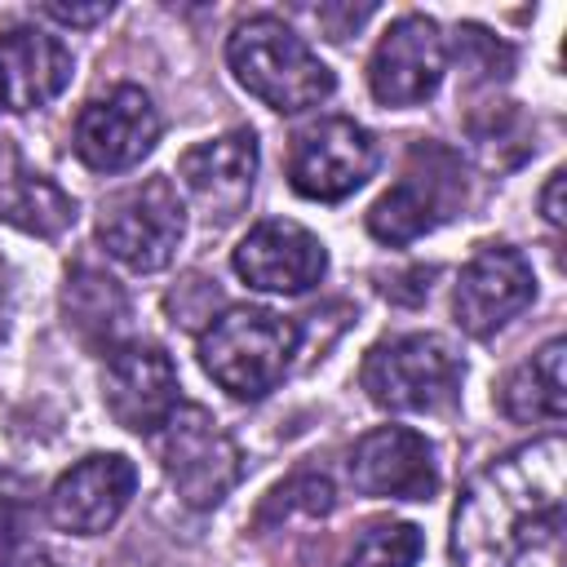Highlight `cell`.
Listing matches in <instances>:
<instances>
[{
  "label": "cell",
  "instance_id": "cell-23",
  "mask_svg": "<svg viewBox=\"0 0 567 567\" xmlns=\"http://www.w3.org/2000/svg\"><path fill=\"white\" fill-rule=\"evenodd\" d=\"M270 509L328 514V509H332V483H328L323 474H297V478H288L284 487H275V492H270V505H266V514H270Z\"/></svg>",
  "mask_w": 567,
  "mask_h": 567
},
{
  "label": "cell",
  "instance_id": "cell-10",
  "mask_svg": "<svg viewBox=\"0 0 567 567\" xmlns=\"http://www.w3.org/2000/svg\"><path fill=\"white\" fill-rule=\"evenodd\" d=\"M177 368L155 341H120L106 350L102 403L115 425L133 434H155L177 412Z\"/></svg>",
  "mask_w": 567,
  "mask_h": 567
},
{
  "label": "cell",
  "instance_id": "cell-11",
  "mask_svg": "<svg viewBox=\"0 0 567 567\" xmlns=\"http://www.w3.org/2000/svg\"><path fill=\"white\" fill-rule=\"evenodd\" d=\"M447 66V49L439 22L425 13H403L377 40L368 58V89L381 106H416L434 97Z\"/></svg>",
  "mask_w": 567,
  "mask_h": 567
},
{
  "label": "cell",
  "instance_id": "cell-3",
  "mask_svg": "<svg viewBox=\"0 0 567 567\" xmlns=\"http://www.w3.org/2000/svg\"><path fill=\"white\" fill-rule=\"evenodd\" d=\"M297 346L301 328L288 315L261 306H230L199 332V363L226 394L261 399L284 381Z\"/></svg>",
  "mask_w": 567,
  "mask_h": 567
},
{
  "label": "cell",
  "instance_id": "cell-7",
  "mask_svg": "<svg viewBox=\"0 0 567 567\" xmlns=\"http://www.w3.org/2000/svg\"><path fill=\"white\" fill-rule=\"evenodd\" d=\"M461 199H465L461 159L443 146H412L403 177L368 208V230L372 239L399 248L447 221Z\"/></svg>",
  "mask_w": 567,
  "mask_h": 567
},
{
  "label": "cell",
  "instance_id": "cell-22",
  "mask_svg": "<svg viewBox=\"0 0 567 567\" xmlns=\"http://www.w3.org/2000/svg\"><path fill=\"white\" fill-rule=\"evenodd\" d=\"M35 514V487L0 465V545H18Z\"/></svg>",
  "mask_w": 567,
  "mask_h": 567
},
{
  "label": "cell",
  "instance_id": "cell-6",
  "mask_svg": "<svg viewBox=\"0 0 567 567\" xmlns=\"http://www.w3.org/2000/svg\"><path fill=\"white\" fill-rule=\"evenodd\" d=\"M159 443V465L177 496L190 509H213L239 478V447L213 421V412L195 403H177V412L151 434Z\"/></svg>",
  "mask_w": 567,
  "mask_h": 567
},
{
  "label": "cell",
  "instance_id": "cell-16",
  "mask_svg": "<svg viewBox=\"0 0 567 567\" xmlns=\"http://www.w3.org/2000/svg\"><path fill=\"white\" fill-rule=\"evenodd\" d=\"M177 173L186 190L199 199V208L217 221H230L244 213L252 182H257V137L252 128H230L221 137H208L190 146L177 159Z\"/></svg>",
  "mask_w": 567,
  "mask_h": 567
},
{
  "label": "cell",
  "instance_id": "cell-15",
  "mask_svg": "<svg viewBox=\"0 0 567 567\" xmlns=\"http://www.w3.org/2000/svg\"><path fill=\"white\" fill-rule=\"evenodd\" d=\"M230 266L257 292H306L323 279L328 252H323L319 235H310L306 226L270 217V221H257L239 239Z\"/></svg>",
  "mask_w": 567,
  "mask_h": 567
},
{
  "label": "cell",
  "instance_id": "cell-2",
  "mask_svg": "<svg viewBox=\"0 0 567 567\" xmlns=\"http://www.w3.org/2000/svg\"><path fill=\"white\" fill-rule=\"evenodd\" d=\"M226 62L257 102L284 115L310 111L337 89V75L319 62V53L275 13L244 18L226 40Z\"/></svg>",
  "mask_w": 567,
  "mask_h": 567
},
{
  "label": "cell",
  "instance_id": "cell-28",
  "mask_svg": "<svg viewBox=\"0 0 567 567\" xmlns=\"http://www.w3.org/2000/svg\"><path fill=\"white\" fill-rule=\"evenodd\" d=\"M9 106V84H4V71H0V111Z\"/></svg>",
  "mask_w": 567,
  "mask_h": 567
},
{
  "label": "cell",
  "instance_id": "cell-20",
  "mask_svg": "<svg viewBox=\"0 0 567 567\" xmlns=\"http://www.w3.org/2000/svg\"><path fill=\"white\" fill-rule=\"evenodd\" d=\"M0 221H13L31 235H62L75 221V199H66L49 177L18 164V155H0Z\"/></svg>",
  "mask_w": 567,
  "mask_h": 567
},
{
  "label": "cell",
  "instance_id": "cell-13",
  "mask_svg": "<svg viewBox=\"0 0 567 567\" xmlns=\"http://www.w3.org/2000/svg\"><path fill=\"white\" fill-rule=\"evenodd\" d=\"M137 487V470L128 456L120 452H93L84 461H75L44 496V514L58 532L71 536H97L106 532L124 505L133 501Z\"/></svg>",
  "mask_w": 567,
  "mask_h": 567
},
{
  "label": "cell",
  "instance_id": "cell-25",
  "mask_svg": "<svg viewBox=\"0 0 567 567\" xmlns=\"http://www.w3.org/2000/svg\"><path fill=\"white\" fill-rule=\"evenodd\" d=\"M563 186H567V173L554 168L549 182H545V190H540V213H545L549 226H563V217H567V208H563Z\"/></svg>",
  "mask_w": 567,
  "mask_h": 567
},
{
  "label": "cell",
  "instance_id": "cell-12",
  "mask_svg": "<svg viewBox=\"0 0 567 567\" xmlns=\"http://www.w3.org/2000/svg\"><path fill=\"white\" fill-rule=\"evenodd\" d=\"M532 297H536V275H532L527 257L518 248L487 244L461 266L456 288H452V315H456L461 332L492 337L518 310H527Z\"/></svg>",
  "mask_w": 567,
  "mask_h": 567
},
{
  "label": "cell",
  "instance_id": "cell-26",
  "mask_svg": "<svg viewBox=\"0 0 567 567\" xmlns=\"http://www.w3.org/2000/svg\"><path fill=\"white\" fill-rule=\"evenodd\" d=\"M0 567H58L49 554H35V549H27V554H13V558H4Z\"/></svg>",
  "mask_w": 567,
  "mask_h": 567
},
{
  "label": "cell",
  "instance_id": "cell-8",
  "mask_svg": "<svg viewBox=\"0 0 567 567\" xmlns=\"http://www.w3.org/2000/svg\"><path fill=\"white\" fill-rule=\"evenodd\" d=\"M377 137L346 120V115H328L306 124L292 146H288V186L301 199H319V204H337L346 195H354L372 173H377Z\"/></svg>",
  "mask_w": 567,
  "mask_h": 567
},
{
  "label": "cell",
  "instance_id": "cell-14",
  "mask_svg": "<svg viewBox=\"0 0 567 567\" xmlns=\"http://www.w3.org/2000/svg\"><path fill=\"white\" fill-rule=\"evenodd\" d=\"M350 483L377 501H430L439 492L434 447L408 425H377L350 447Z\"/></svg>",
  "mask_w": 567,
  "mask_h": 567
},
{
  "label": "cell",
  "instance_id": "cell-5",
  "mask_svg": "<svg viewBox=\"0 0 567 567\" xmlns=\"http://www.w3.org/2000/svg\"><path fill=\"white\" fill-rule=\"evenodd\" d=\"M186 235V204L168 177H142L102 199L97 239L137 275H155L173 261Z\"/></svg>",
  "mask_w": 567,
  "mask_h": 567
},
{
  "label": "cell",
  "instance_id": "cell-4",
  "mask_svg": "<svg viewBox=\"0 0 567 567\" xmlns=\"http://www.w3.org/2000/svg\"><path fill=\"white\" fill-rule=\"evenodd\" d=\"M461 359L434 332H399L363 354L359 381L385 412H447L461 399Z\"/></svg>",
  "mask_w": 567,
  "mask_h": 567
},
{
  "label": "cell",
  "instance_id": "cell-24",
  "mask_svg": "<svg viewBox=\"0 0 567 567\" xmlns=\"http://www.w3.org/2000/svg\"><path fill=\"white\" fill-rule=\"evenodd\" d=\"M40 18H53V22H62V27H93V22H102L106 13H111V4L102 0V4H40L35 9Z\"/></svg>",
  "mask_w": 567,
  "mask_h": 567
},
{
  "label": "cell",
  "instance_id": "cell-1",
  "mask_svg": "<svg viewBox=\"0 0 567 567\" xmlns=\"http://www.w3.org/2000/svg\"><path fill=\"white\" fill-rule=\"evenodd\" d=\"M563 434H545L474 474L452 514V558L461 567H509L527 545L554 540L563 527Z\"/></svg>",
  "mask_w": 567,
  "mask_h": 567
},
{
  "label": "cell",
  "instance_id": "cell-27",
  "mask_svg": "<svg viewBox=\"0 0 567 567\" xmlns=\"http://www.w3.org/2000/svg\"><path fill=\"white\" fill-rule=\"evenodd\" d=\"M9 328V284H4V266H0V337Z\"/></svg>",
  "mask_w": 567,
  "mask_h": 567
},
{
  "label": "cell",
  "instance_id": "cell-18",
  "mask_svg": "<svg viewBox=\"0 0 567 567\" xmlns=\"http://www.w3.org/2000/svg\"><path fill=\"white\" fill-rule=\"evenodd\" d=\"M62 315H66V323L75 328V337H80L84 346L102 350V354L115 350L120 341H128V337H124V328H128V292H124L111 275H102V270H93V266H75V270L66 275Z\"/></svg>",
  "mask_w": 567,
  "mask_h": 567
},
{
  "label": "cell",
  "instance_id": "cell-21",
  "mask_svg": "<svg viewBox=\"0 0 567 567\" xmlns=\"http://www.w3.org/2000/svg\"><path fill=\"white\" fill-rule=\"evenodd\" d=\"M421 549H425L421 527L385 518V523H372V527L350 545V554H346L341 567H412V563L421 558Z\"/></svg>",
  "mask_w": 567,
  "mask_h": 567
},
{
  "label": "cell",
  "instance_id": "cell-9",
  "mask_svg": "<svg viewBox=\"0 0 567 567\" xmlns=\"http://www.w3.org/2000/svg\"><path fill=\"white\" fill-rule=\"evenodd\" d=\"M159 142V111L146 89L115 84L75 115L71 146L93 173H124L142 164Z\"/></svg>",
  "mask_w": 567,
  "mask_h": 567
},
{
  "label": "cell",
  "instance_id": "cell-19",
  "mask_svg": "<svg viewBox=\"0 0 567 567\" xmlns=\"http://www.w3.org/2000/svg\"><path fill=\"white\" fill-rule=\"evenodd\" d=\"M563 354L567 341H545L532 359H523L505 385H501V412L518 425H558L567 416V390H563Z\"/></svg>",
  "mask_w": 567,
  "mask_h": 567
},
{
  "label": "cell",
  "instance_id": "cell-17",
  "mask_svg": "<svg viewBox=\"0 0 567 567\" xmlns=\"http://www.w3.org/2000/svg\"><path fill=\"white\" fill-rule=\"evenodd\" d=\"M0 71L13 111H35L71 84V49L44 27H9L0 35Z\"/></svg>",
  "mask_w": 567,
  "mask_h": 567
}]
</instances>
